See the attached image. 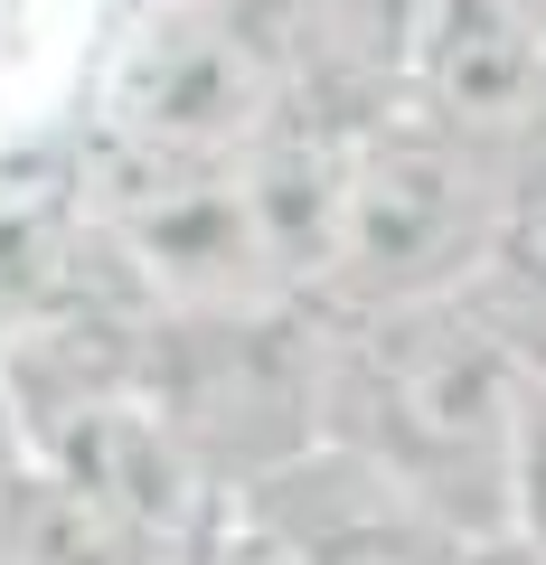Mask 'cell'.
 Returning <instances> with one entry per match:
<instances>
[{
  "instance_id": "obj_9",
  "label": "cell",
  "mask_w": 546,
  "mask_h": 565,
  "mask_svg": "<svg viewBox=\"0 0 546 565\" xmlns=\"http://www.w3.org/2000/svg\"><path fill=\"white\" fill-rule=\"evenodd\" d=\"M471 565H546V556L527 537H481V546H471Z\"/></svg>"
},
{
  "instance_id": "obj_7",
  "label": "cell",
  "mask_w": 546,
  "mask_h": 565,
  "mask_svg": "<svg viewBox=\"0 0 546 565\" xmlns=\"http://www.w3.org/2000/svg\"><path fill=\"white\" fill-rule=\"evenodd\" d=\"M114 20L104 0H0V161L85 122Z\"/></svg>"
},
{
  "instance_id": "obj_3",
  "label": "cell",
  "mask_w": 546,
  "mask_h": 565,
  "mask_svg": "<svg viewBox=\"0 0 546 565\" xmlns=\"http://www.w3.org/2000/svg\"><path fill=\"white\" fill-rule=\"evenodd\" d=\"M508 151L518 141H471L433 114H396L377 132H358L340 264H330V292H321L330 321L481 292L490 255H500V217H508Z\"/></svg>"
},
{
  "instance_id": "obj_5",
  "label": "cell",
  "mask_w": 546,
  "mask_h": 565,
  "mask_svg": "<svg viewBox=\"0 0 546 565\" xmlns=\"http://www.w3.org/2000/svg\"><path fill=\"white\" fill-rule=\"evenodd\" d=\"M433 29H443V0H283L292 114L330 132H377L415 114Z\"/></svg>"
},
{
  "instance_id": "obj_8",
  "label": "cell",
  "mask_w": 546,
  "mask_h": 565,
  "mask_svg": "<svg viewBox=\"0 0 546 565\" xmlns=\"http://www.w3.org/2000/svg\"><path fill=\"white\" fill-rule=\"evenodd\" d=\"M508 537H527L546 556V377L527 386V424H518V481H508Z\"/></svg>"
},
{
  "instance_id": "obj_4",
  "label": "cell",
  "mask_w": 546,
  "mask_h": 565,
  "mask_svg": "<svg viewBox=\"0 0 546 565\" xmlns=\"http://www.w3.org/2000/svg\"><path fill=\"white\" fill-rule=\"evenodd\" d=\"M236 500L292 546V565H471V546H481L443 509H425L396 471H377L367 452L330 444V434Z\"/></svg>"
},
{
  "instance_id": "obj_2",
  "label": "cell",
  "mask_w": 546,
  "mask_h": 565,
  "mask_svg": "<svg viewBox=\"0 0 546 565\" xmlns=\"http://www.w3.org/2000/svg\"><path fill=\"white\" fill-rule=\"evenodd\" d=\"M292 114L283 0H132L104 39L85 161L236 170Z\"/></svg>"
},
{
  "instance_id": "obj_6",
  "label": "cell",
  "mask_w": 546,
  "mask_h": 565,
  "mask_svg": "<svg viewBox=\"0 0 546 565\" xmlns=\"http://www.w3.org/2000/svg\"><path fill=\"white\" fill-rule=\"evenodd\" d=\"M415 114L471 141H527L546 122V20L527 0H443Z\"/></svg>"
},
{
  "instance_id": "obj_1",
  "label": "cell",
  "mask_w": 546,
  "mask_h": 565,
  "mask_svg": "<svg viewBox=\"0 0 546 565\" xmlns=\"http://www.w3.org/2000/svg\"><path fill=\"white\" fill-rule=\"evenodd\" d=\"M546 367L508 340V321L462 292L425 311H321V434L396 471L462 537H508L527 386Z\"/></svg>"
}]
</instances>
